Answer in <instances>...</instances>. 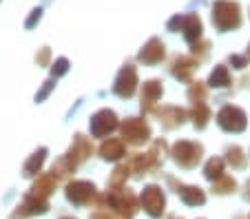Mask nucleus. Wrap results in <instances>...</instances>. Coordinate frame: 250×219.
<instances>
[{"mask_svg":"<svg viewBox=\"0 0 250 219\" xmlns=\"http://www.w3.org/2000/svg\"><path fill=\"white\" fill-rule=\"evenodd\" d=\"M212 22L219 29H230L239 24V7L235 2H217L212 7Z\"/></svg>","mask_w":250,"mask_h":219,"instance_id":"1","label":"nucleus"},{"mask_svg":"<svg viewBox=\"0 0 250 219\" xmlns=\"http://www.w3.org/2000/svg\"><path fill=\"white\" fill-rule=\"evenodd\" d=\"M219 124L226 131H241L246 126V115L244 111H239L237 106H226L219 113Z\"/></svg>","mask_w":250,"mask_h":219,"instance_id":"2","label":"nucleus"},{"mask_svg":"<svg viewBox=\"0 0 250 219\" xmlns=\"http://www.w3.org/2000/svg\"><path fill=\"white\" fill-rule=\"evenodd\" d=\"M148 126L142 119H137V118H131V119H126L124 122V138L128 139V142H133V144H140V142H144V139L148 138Z\"/></svg>","mask_w":250,"mask_h":219,"instance_id":"3","label":"nucleus"},{"mask_svg":"<svg viewBox=\"0 0 250 219\" xmlns=\"http://www.w3.org/2000/svg\"><path fill=\"white\" fill-rule=\"evenodd\" d=\"M199 155H202V146H199V144L180 142L177 146H175V159H177V162H182L184 166L195 164L199 159Z\"/></svg>","mask_w":250,"mask_h":219,"instance_id":"4","label":"nucleus"},{"mask_svg":"<svg viewBox=\"0 0 250 219\" xmlns=\"http://www.w3.org/2000/svg\"><path fill=\"white\" fill-rule=\"evenodd\" d=\"M115 124L118 122H115V115L111 111H100L93 118V122H91V131H93V135L102 138V135H106L109 131L115 129Z\"/></svg>","mask_w":250,"mask_h":219,"instance_id":"5","label":"nucleus"},{"mask_svg":"<svg viewBox=\"0 0 250 219\" xmlns=\"http://www.w3.org/2000/svg\"><path fill=\"white\" fill-rule=\"evenodd\" d=\"M135 82H137V76H135V69L133 67H126L122 69L118 78V84H115V91H118L120 96H133V91H135Z\"/></svg>","mask_w":250,"mask_h":219,"instance_id":"6","label":"nucleus"},{"mask_svg":"<svg viewBox=\"0 0 250 219\" xmlns=\"http://www.w3.org/2000/svg\"><path fill=\"white\" fill-rule=\"evenodd\" d=\"M140 58L144 62H157L164 58V44L160 42V40H151V42L146 44V49L140 53Z\"/></svg>","mask_w":250,"mask_h":219,"instance_id":"7","label":"nucleus"},{"mask_svg":"<svg viewBox=\"0 0 250 219\" xmlns=\"http://www.w3.org/2000/svg\"><path fill=\"white\" fill-rule=\"evenodd\" d=\"M100 153H102V158H106V159H115V158H120V155H124V144L120 142V139H109V142L102 144Z\"/></svg>","mask_w":250,"mask_h":219,"instance_id":"8","label":"nucleus"},{"mask_svg":"<svg viewBox=\"0 0 250 219\" xmlns=\"http://www.w3.org/2000/svg\"><path fill=\"white\" fill-rule=\"evenodd\" d=\"M160 93H162V84L157 80H151V82H146V84H144L142 100L146 102V106H151V104H155V100L160 98Z\"/></svg>","mask_w":250,"mask_h":219,"instance_id":"9","label":"nucleus"},{"mask_svg":"<svg viewBox=\"0 0 250 219\" xmlns=\"http://www.w3.org/2000/svg\"><path fill=\"white\" fill-rule=\"evenodd\" d=\"M199 31H202V24H199L197 16H188V18H184V36L188 40L199 38Z\"/></svg>","mask_w":250,"mask_h":219,"instance_id":"10","label":"nucleus"},{"mask_svg":"<svg viewBox=\"0 0 250 219\" xmlns=\"http://www.w3.org/2000/svg\"><path fill=\"white\" fill-rule=\"evenodd\" d=\"M210 82H212V84H215V86H226L228 82H230V80H228V71H226V69H224V67H217V69H215V71H212Z\"/></svg>","mask_w":250,"mask_h":219,"instance_id":"11","label":"nucleus"}]
</instances>
